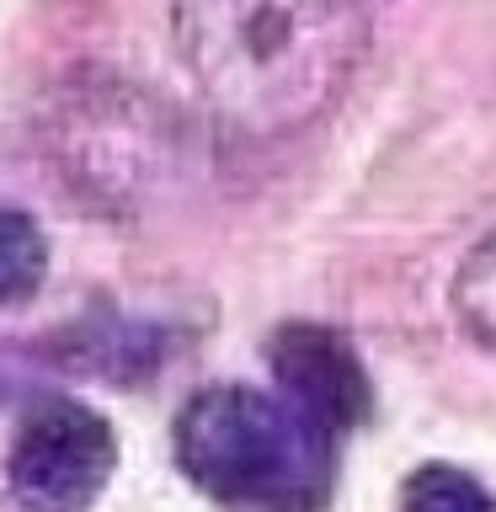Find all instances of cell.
<instances>
[{"label":"cell","mask_w":496,"mask_h":512,"mask_svg":"<svg viewBox=\"0 0 496 512\" xmlns=\"http://www.w3.org/2000/svg\"><path fill=\"white\" fill-rule=\"evenodd\" d=\"M176 464L235 512H320L336 480V432L288 395L214 384L176 416Z\"/></svg>","instance_id":"cell-2"},{"label":"cell","mask_w":496,"mask_h":512,"mask_svg":"<svg viewBox=\"0 0 496 512\" xmlns=\"http://www.w3.org/2000/svg\"><path fill=\"white\" fill-rule=\"evenodd\" d=\"M118 470V438L86 400L54 395L22 416L6 454V486L22 512H86Z\"/></svg>","instance_id":"cell-3"},{"label":"cell","mask_w":496,"mask_h":512,"mask_svg":"<svg viewBox=\"0 0 496 512\" xmlns=\"http://www.w3.org/2000/svg\"><path fill=\"white\" fill-rule=\"evenodd\" d=\"M192 80L230 123L288 134L347 91L368 0H171Z\"/></svg>","instance_id":"cell-1"},{"label":"cell","mask_w":496,"mask_h":512,"mask_svg":"<svg viewBox=\"0 0 496 512\" xmlns=\"http://www.w3.org/2000/svg\"><path fill=\"white\" fill-rule=\"evenodd\" d=\"M400 512H496V496L459 464H422L400 486Z\"/></svg>","instance_id":"cell-6"},{"label":"cell","mask_w":496,"mask_h":512,"mask_svg":"<svg viewBox=\"0 0 496 512\" xmlns=\"http://www.w3.org/2000/svg\"><path fill=\"white\" fill-rule=\"evenodd\" d=\"M48 278V235L27 208H0V304H22Z\"/></svg>","instance_id":"cell-5"},{"label":"cell","mask_w":496,"mask_h":512,"mask_svg":"<svg viewBox=\"0 0 496 512\" xmlns=\"http://www.w3.org/2000/svg\"><path fill=\"white\" fill-rule=\"evenodd\" d=\"M454 310L480 342H496V235L464 256L454 278Z\"/></svg>","instance_id":"cell-7"},{"label":"cell","mask_w":496,"mask_h":512,"mask_svg":"<svg viewBox=\"0 0 496 512\" xmlns=\"http://www.w3.org/2000/svg\"><path fill=\"white\" fill-rule=\"evenodd\" d=\"M267 363L278 374L283 395L336 438L363 427L368 411H374V384H368L363 358L331 326H310V320L278 326L267 342Z\"/></svg>","instance_id":"cell-4"}]
</instances>
